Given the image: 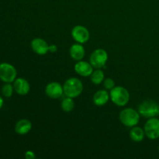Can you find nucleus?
Instances as JSON below:
<instances>
[{
  "instance_id": "f257e3e1",
  "label": "nucleus",
  "mask_w": 159,
  "mask_h": 159,
  "mask_svg": "<svg viewBox=\"0 0 159 159\" xmlns=\"http://www.w3.org/2000/svg\"><path fill=\"white\" fill-rule=\"evenodd\" d=\"M63 89L65 96L74 99L78 97L82 93L83 85L77 78H70L65 82Z\"/></svg>"
},
{
  "instance_id": "f03ea898",
  "label": "nucleus",
  "mask_w": 159,
  "mask_h": 159,
  "mask_svg": "<svg viewBox=\"0 0 159 159\" xmlns=\"http://www.w3.org/2000/svg\"><path fill=\"white\" fill-rule=\"evenodd\" d=\"M110 96L112 102L118 107H124L130 100V93L122 86L114 87L110 90Z\"/></svg>"
},
{
  "instance_id": "7ed1b4c3",
  "label": "nucleus",
  "mask_w": 159,
  "mask_h": 159,
  "mask_svg": "<svg viewBox=\"0 0 159 159\" xmlns=\"http://www.w3.org/2000/svg\"><path fill=\"white\" fill-rule=\"evenodd\" d=\"M138 112L140 115L148 119L156 117L159 116V103L155 100L148 99L140 104Z\"/></svg>"
},
{
  "instance_id": "20e7f679",
  "label": "nucleus",
  "mask_w": 159,
  "mask_h": 159,
  "mask_svg": "<svg viewBox=\"0 0 159 159\" xmlns=\"http://www.w3.org/2000/svg\"><path fill=\"white\" fill-rule=\"evenodd\" d=\"M120 120L126 127H133L139 123L140 113L133 108L124 109L120 113Z\"/></svg>"
},
{
  "instance_id": "39448f33",
  "label": "nucleus",
  "mask_w": 159,
  "mask_h": 159,
  "mask_svg": "<svg viewBox=\"0 0 159 159\" xmlns=\"http://www.w3.org/2000/svg\"><path fill=\"white\" fill-rule=\"evenodd\" d=\"M17 72L13 65L9 63L0 64V79L6 83H11L16 79Z\"/></svg>"
},
{
  "instance_id": "423d86ee",
  "label": "nucleus",
  "mask_w": 159,
  "mask_h": 159,
  "mask_svg": "<svg viewBox=\"0 0 159 159\" xmlns=\"http://www.w3.org/2000/svg\"><path fill=\"white\" fill-rule=\"evenodd\" d=\"M108 60V54L103 49H96L90 55L89 62L93 68H101L105 66Z\"/></svg>"
},
{
  "instance_id": "0eeeda50",
  "label": "nucleus",
  "mask_w": 159,
  "mask_h": 159,
  "mask_svg": "<svg viewBox=\"0 0 159 159\" xmlns=\"http://www.w3.org/2000/svg\"><path fill=\"white\" fill-rule=\"evenodd\" d=\"M145 136L151 140L159 138V119L157 117L149 118L144 124Z\"/></svg>"
},
{
  "instance_id": "6e6552de",
  "label": "nucleus",
  "mask_w": 159,
  "mask_h": 159,
  "mask_svg": "<svg viewBox=\"0 0 159 159\" xmlns=\"http://www.w3.org/2000/svg\"><path fill=\"white\" fill-rule=\"evenodd\" d=\"M71 37L77 43H86L89 40L90 34L88 29L83 26H75L71 30Z\"/></svg>"
},
{
  "instance_id": "1a4fd4ad",
  "label": "nucleus",
  "mask_w": 159,
  "mask_h": 159,
  "mask_svg": "<svg viewBox=\"0 0 159 159\" xmlns=\"http://www.w3.org/2000/svg\"><path fill=\"white\" fill-rule=\"evenodd\" d=\"M45 93L51 99H58L63 95L64 89L59 82H52L47 85Z\"/></svg>"
},
{
  "instance_id": "9d476101",
  "label": "nucleus",
  "mask_w": 159,
  "mask_h": 159,
  "mask_svg": "<svg viewBox=\"0 0 159 159\" xmlns=\"http://www.w3.org/2000/svg\"><path fill=\"white\" fill-rule=\"evenodd\" d=\"M75 71L82 77H89L93 74V66L90 64V62L89 63L81 60L75 65Z\"/></svg>"
},
{
  "instance_id": "9b49d317",
  "label": "nucleus",
  "mask_w": 159,
  "mask_h": 159,
  "mask_svg": "<svg viewBox=\"0 0 159 159\" xmlns=\"http://www.w3.org/2000/svg\"><path fill=\"white\" fill-rule=\"evenodd\" d=\"M48 43L42 38H35L31 41V48L36 54L44 55L49 51Z\"/></svg>"
},
{
  "instance_id": "f8f14e48",
  "label": "nucleus",
  "mask_w": 159,
  "mask_h": 159,
  "mask_svg": "<svg viewBox=\"0 0 159 159\" xmlns=\"http://www.w3.org/2000/svg\"><path fill=\"white\" fill-rule=\"evenodd\" d=\"M13 87L16 93L21 96L26 95L30 89V85L29 82L23 78H19V79H16L14 81Z\"/></svg>"
},
{
  "instance_id": "ddd939ff",
  "label": "nucleus",
  "mask_w": 159,
  "mask_h": 159,
  "mask_svg": "<svg viewBox=\"0 0 159 159\" xmlns=\"http://www.w3.org/2000/svg\"><path fill=\"white\" fill-rule=\"evenodd\" d=\"M69 53L71 58L74 59L75 61H79L82 60L83 57H85V51L82 43H78L71 45L69 50Z\"/></svg>"
},
{
  "instance_id": "4468645a",
  "label": "nucleus",
  "mask_w": 159,
  "mask_h": 159,
  "mask_svg": "<svg viewBox=\"0 0 159 159\" xmlns=\"http://www.w3.org/2000/svg\"><path fill=\"white\" fill-rule=\"evenodd\" d=\"M32 129V124L29 120L22 119L16 124L15 131L20 135H25Z\"/></svg>"
},
{
  "instance_id": "2eb2a0df",
  "label": "nucleus",
  "mask_w": 159,
  "mask_h": 159,
  "mask_svg": "<svg viewBox=\"0 0 159 159\" xmlns=\"http://www.w3.org/2000/svg\"><path fill=\"white\" fill-rule=\"evenodd\" d=\"M110 99V93L103 89L99 90L93 96V102L98 107H102L107 103Z\"/></svg>"
},
{
  "instance_id": "dca6fc26",
  "label": "nucleus",
  "mask_w": 159,
  "mask_h": 159,
  "mask_svg": "<svg viewBox=\"0 0 159 159\" xmlns=\"http://www.w3.org/2000/svg\"><path fill=\"white\" fill-rule=\"evenodd\" d=\"M144 136H145V133L141 127L134 126L130 129V137L132 141H135V142H141L144 140Z\"/></svg>"
},
{
  "instance_id": "f3484780",
  "label": "nucleus",
  "mask_w": 159,
  "mask_h": 159,
  "mask_svg": "<svg viewBox=\"0 0 159 159\" xmlns=\"http://www.w3.org/2000/svg\"><path fill=\"white\" fill-rule=\"evenodd\" d=\"M105 79V75L104 73L100 68H96L95 71H93V74L91 75V81L95 85H99L102 82H103Z\"/></svg>"
},
{
  "instance_id": "a211bd4d",
  "label": "nucleus",
  "mask_w": 159,
  "mask_h": 159,
  "mask_svg": "<svg viewBox=\"0 0 159 159\" xmlns=\"http://www.w3.org/2000/svg\"><path fill=\"white\" fill-rule=\"evenodd\" d=\"M61 106V109L63 111L67 112V113L72 111L75 107V102L74 100H73V98L67 96L66 98H65L62 100Z\"/></svg>"
},
{
  "instance_id": "6ab92c4d",
  "label": "nucleus",
  "mask_w": 159,
  "mask_h": 159,
  "mask_svg": "<svg viewBox=\"0 0 159 159\" xmlns=\"http://www.w3.org/2000/svg\"><path fill=\"white\" fill-rule=\"evenodd\" d=\"M14 87L11 85L10 83H6L2 88V93L3 96L6 98H9L12 96V93H13Z\"/></svg>"
},
{
  "instance_id": "aec40b11",
  "label": "nucleus",
  "mask_w": 159,
  "mask_h": 159,
  "mask_svg": "<svg viewBox=\"0 0 159 159\" xmlns=\"http://www.w3.org/2000/svg\"><path fill=\"white\" fill-rule=\"evenodd\" d=\"M103 86L107 90L113 89L115 87V82L113 81V79H110V78H107V79H104Z\"/></svg>"
},
{
  "instance_id": "412c9836",
  "label": "nucleus",
  "mask_w": 159,
  "mask_h": 159,
  "mask_svg": "<svg viewBox=\"0 0 159 159\" xmlns=\"http://www.w3.org/2000/svg\"><path fill=\"white\" fill-rule=\"evenodd\" d=\"M25 158L26 159H34L36 158V155L34 152H32V151H27L25 153Z\"/></svg>"
},
{
  "instance_id": "4be33fe9",
  "label": "nucleus",
  "mask_w": 159,
  "mask_h": 159,
  "mask_svg": "<svg viewBox=\"0 0 159 159\" xmlns=\"http://www.w3.org/2000/svg\"><path fill=\"white\" fill-rule=\"evenodd\" d=\"M57 50V46L55 44H52V45H50L49 46V51L51 53H54L56 52Z\"/></svg>"
},
{
  "instance_id": "5701e85b",
  "label": "nucleus",
  "mask_w": 159,
  "mask_h": 159,
  "mask_svg": "<svg viewBox=\"0 0 159 159\" xmlns=\"http://www.w3.org/2000/svg\"><path fill=\"white\" fill-rule=\"evenodd\" d=\"M2 106H3V99L1 97V96H0V109L2 107Z\"/></svg>"
},
{
  "instance_id": "b1692460",
  "label": "nucleus",
  "mask_w": 159,
  "mask_h": 159,
  "mask_svg": "<svg viewBox=\"0 0 159 159\" xmlns=\"http://www.w3.org/2000/svg\"><path fill=\"white\" fill-rule=\"evenodd\" d=\"M158 151H159V146H158Z\"/></svg>"
}]
</instances>
